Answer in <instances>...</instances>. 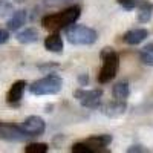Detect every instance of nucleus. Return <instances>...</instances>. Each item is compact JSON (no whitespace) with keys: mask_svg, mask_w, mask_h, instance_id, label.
Listing matches in <instances>:
<instances>
[{"mask_svg":"<svg viewBox=\"0 0 153 153\" xmlns=\"http://www.w3.org/2000/svg\"><path fill=\"white\" fill-rule=\"evenodd\" d=\"M81 16V8L78 5L69 6L66 9H63L60 12H55V14H48L42 19V25L45 29L49 31H60L65 29L69 25L75 23Z\"/></svg>","mask_w":153,"mask_h":153,"instance_id":"1","label":"nucleus"},{"mask_svg":"<svg viewBox=\"0 0 153 153\" xmlns=\"http://www.w3.org/2000/svg\"><path fill=\"white\" fill-rule=\"evenodd\" d=\"M65 37L68 42L76 46H91L97 43L98 40V32L94 28L84 26V25H69L65 28Z\"/></svg>","mask_w":153,"mask_h":153,"instance_id":"2","label":"nucleus"},{"mask_svg":"<svg viewBox=\"0 0 153 153\" xmlns=\"http://www.w3.org/2000/svg\"><path fill=\"white\" fill-rule=\"evenodd\" d=\"M101 60H103V66L98 72V81L101 84H106L110 80L115 78V75L120 68V55L113 48H103L101 51Z\"/></svg>","mask_w":153,"mask_h":153,"instance_id":"3","label":"nucleus"},{"mask_svg":"<svg viewBox=\"0 0 153 153\" xmlns=\"http://www.w3.org/2000/svg\"><path fill=\"white\" fill-rule=\"evenodd\" d=\"M63 89V80L58 75H46L43 78L34 81L29 86V92L32 95L42 97V95H57Z\"/></svg>","mask_w":153,"mask_h":153,"instance_id":"4","label":"nucleus"},{"mask_svg":"<svg viewBox=\"0 0 153 153\" xmlns=\"http://www.w3.org/2000/svg\"><path fill=\"white\" fill-rule=\"evenodd\" d=\"M103 97V91L101 89H84L80 87L74 91V98L78 100L83 107H89V109H97L100 107V101Z\"/></svg>","mask_w":153,"mask_h":153,"instance_id":"5","label":"nucleus"},{"mask_svg":"<svg viewBox=\"0 0 153 153\" xmlns=\"http://www.w3.org/2000/svg\"><path fill=\"white\" fill-rule=\"evenodd\" d=\"M31 136L20 126L0 121V139L8 141V143H22V141H26Z\"/></svg>","mask_w":153,"mask_h":153,"instance_id":"6","label":"nucleus"},{"mask_svg":"<svg viewBox=\"0 0 153 153\" xmlns=\"http://www.w3.org/2000/svg\"><path fill=\"white\" fill-rule=\"evenodd\" d=\"M22 129L26 132L31 138L34 136H40L45 133L46 130V123L42 117H38V115H31V117H28L26 120H25L22 123Z\"/></svg>","mask_w":153,"mask_h":153,"instance_id":"7","label":"nucleus"},{"mask_svg":"<svg viewBox=\"0 0 153 153\" xmlns=\"http://www.w3.org/2000/svg\"><path fill=\"white\" fill-rule=\"evenodd\" d=\"M112 135L109 133H101V135H92L87 139H84V143L92 149V153H98V152H107L104 150L107 146H110L112 143Z\"/></svg>","mask_w":153,"mask_h":153,"instance_id":"8","label":"nucleus"},{"mask_svg":"<svg viewBox=\"0 0 153 153\" xmlns=\"http://www.w3.org/2000/svg\"><path fill=\"white\" fill-rule=\"evenodd\" d=\"M127 112V103L121 100H115L112 103H107L101 107V113L109 118H120Z\"/></svg>","mask_w":153,"mask_h":153,"instance_id":"9","label":"nucleus"},{"mask_svg":"<svg viewBox=\"0 0 153 153\" xmlns=\"http://www.w3.org/2000/svg\"><path fill=\"white\" fill-rule=\"evenodd\" d=\"M26 81L25 80H19L16 81L14 84L11 86V89L8 91V95H6V101H8V104L11 106H17L22 98H23V94H25V89H26Z\"/></svg>","mask_w":153,"mask_h":153,"instance_id":"10","label":"nucleus"},{"mask_svg":"<svg viewBox=\"0 0 153 153\" xmlns=\"http://www.w3.org/2000/svg\"><path fill=\"white\" fill-rule=\"evenodd\" d=\"M147 37H149V31L146 28H133L123 35V42L130 46H136L139 43H143Z\"/></svg>","mask_w":153,"mask_h":153,"instance_id":"11","label":"nucleus"},{"mask_svg":"<svg viewBox=\"0 0 153 153\" xmlns=\"http://www.w3.org/2000/svg\"><path fill=\"white\" fill-rule=\"evenodd\" d=\"M28 19V12L25 9H17V11H12L11 12V17L6 23L8 31H19L22 26H25Z\"/></svg>","mask_w":153,"mask_h":153,"instance_id":"12","label":"nucleus"},{"mask_svg":"<svg viewBox=\"0 0 153 153\" xmlns=\"http://www.w3.org/2000/svg\"><path fill=\"white\" fill-rule=\"evenodd\" d=\"M45 48L46 51L52 54H61L63 48H65V43H63V38L58 34V31H54V34H51L45 38Z\"/></svg>","mask_w":153,"mask_h":153,"instance_id":"13","label":"nucleus"},{"mask_svg":"<svg viewBox=\"0 0 153 153\" xmlns=\"http://www.w3.org/2000/svg\"><path fill=\"white\" fill-rule=\"evenodd\" d=\"M138 22L139 23H147L153 17V3L150 0H141L138 2Z\"/></svg>","mask_w":153,"mask_h":153,"instance_id":"14","label":"nucleus"},{"mask_svg":"<svg viewBox=\"0 0 153 153\" xmlns=\"http://www.w3.org/2000/svg\"><path fill=\"white\" fill-rule=\"evenodd\" d=\"M16 38H17V42L22 43V45H31V43H35L38 40V32L34 28H26V29L20 31L16 35Z\"/></svg>","mask_w":153,"mask_h":153,"instance_id":"15","label":"nucleus"},{"mask_svg":"<svg viewBox=\"0 0 153 153\" xmlns=\"http://www.w3.org/2000/svg\"><path fill=\"white\" fill-rule=\"evenodd\" d=\"M112 95L115 100H121V101H126L130 95V87H129V83L126 81H120L113 86L112 89Z\"/></svg>","mask_w":153,"mask_h":153,"instance_id":"16","label":"nucleus"},{"mask_svg":"<svg viewBox=\"0 0 153 153\" xmlns=\"http://www.w3.org/2000/svg\"><path fill=\"white\" fill-rule=\"evenodd\" d=\"M139 58L144 65L147 66H153V43H149L147 46H144L139 52Z\"/></svg>","mask_w":153,"mask_h":153,"instance_id":"17","label":"nucleus"},{"mask_svg":"<svg viewBox=\"0 0 153 153\" xmlns=\"http://www.w3.org/2000/svg\"><path fill=\"white\" fill-rule=\"evenodd\" d=\"M49 146L46 143H31L25 147V153H46Z\"/></svg>","mask_w":153,"mask_h":153,"instance_id":"18","label":"nucleus"},{"mask_svg":"<svg viewBox=\"0 0 153 153\" xmlns=\"http://www.w3.org/2000/svg\"><path fill=\"white\" fill-rule=\"evenodd\" d=\"M71 150L74 152V153H92V149L89 147L84 141H81V143H75V144H72V147H71Z\"/></svg>","mask_w":153,"mask_h":153,"instance_id":"19","label":"nucleus"},{"mask_svg":"<svg viewBox=\"0 0 153 153\" xmlns=\"http://www.w3.org/2000/svg\"><path fill=\"white\" fill-rule=\"evenodd\" d=\"M12 11H14V9H12V3L5 2V0H0V19L11 16Z\"/></svg>","mask_w":153,"mask_h":153,"instance_id":"20","label":"nucleus"},{"mask_svg":"<svg viewBox=\"0 0 153 153\" xmlns=\"http://www.w3.org/2000/svg\"><path fill=\"white\" fill-rule=\"evenodd\" d=\"M117 2H118V5H120L123 9H126V11H132V9L136 8V5H138L139 0H117Z\"/></svg>","mask_w":153,"mask_h":153,"instance_id":"21","label":"nucleus"},{"mask_svg":"<svg viewBox=\"0 0 153 153\" xmlns=\"http://www.w3.org/2000/svg\"><path fill=\"white\" fill-rule=\"evenodd\" d=\"M147 149H143V146H130L127 149V153H147Z\"/></svg>","mask_w":153,"mask_h":153,"instance_id":"22","label":"nucleus"},{"mask_svg":"<svg viewBox=\"0 0 153 153\" xmlns=\"http://www.w3.org/2000/svg\"><path fill=\"white\" fill-rule=\"evenodd\" d=\"M9 40V32L5 29H0V45H3Z\"/></svg>","mask_w":153,"mask_h":153,"instance_id":"23","label":"nucleus"},{"mask_svg":"<svg viewBox=\"0 0 153 153\" xmlns=\"http://www.w3.org/2000/svg\"><path fill=\"white\" fill-rule=\"evenodd\" d=\"M87 81H89V75H87V74H80V75H78V83H80V86H86Z\"/></svg>","mask_w":153,"mask_h":153,"instance_id":"24","label":"nucleus"},{"mask_svg":"<svg viewBox=\"0 0 153 153\" xmlns=\"http://www.w3.org/2000/svg\"><path fill=\"white\" fill-rule=\"evenodd\" d=\"M9 2H12V3H23L25 0H9Z\"/></svg>","mask_w":153,"mask_h":153,"instance_id":"25","label":"nucleus"}]
</instances>
